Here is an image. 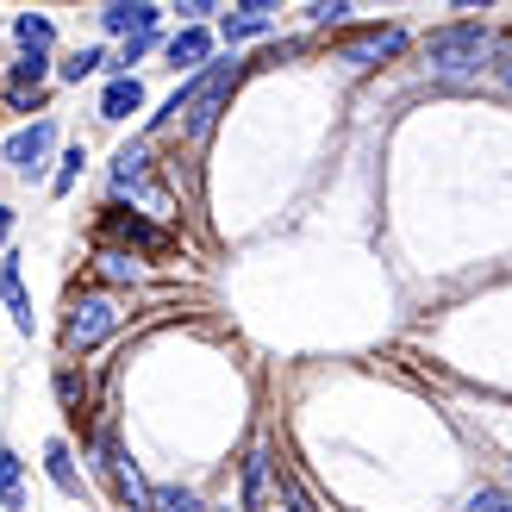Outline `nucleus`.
I'll return each mask as SVG.
<instances>
[{
  "instance_id": "nucleus-12",
  "label": "nucleus",
  "mask_w": 512,
  "mask_h": 512,
  "mask_svg": "<svg viewBox=\"0 0 512 512\" xmlns=\"http://www.w3.org/2000/svg\"><path fill=\"white\" fill-rule=\"evenodd\" d=\"M0 294L13 306V325L32 331V300H25V281H19V263H0Z\"/></svg>"
},
{
  "instance_id": "nucleus-10",
  "label": "nucleus",
  "mask_w": 512,
  "mask_h": 512,
  "mask_svg": "<svg viewBox=\"0 0 512 512\" xmlns=\"http://www.w3.org/2000/svg\"><path fill=\"white\" fill-rule=\"evenodd\" d=\"M144 107V88L132 82V75H119V82L107 88V100H100V113H107V119H132Z\"/></svg>"
},
{
  "instance_id": "nucleus-21",
  "label": "nucleus",
  "mask_w": 512,
  "mask_h": 512,
  "mask_svg": "<svg viewBox=\"0 0 512 512\" xmlns=\"http://www.w3.org/2000/svg\"><path fill=\"white\" fill-rule=\"evenodd\" d=\"M469 512H512V494H506V488H481V494L469 500Z\"/></svg>"
},
{
  "instance_id": "nucleus-13",
  "label": "nucleus",
  "mask_w": 512,
  "mask_h": 512,
  "mask_svg": "<svg viewBox=\"0 0 512 512\" xmlns=\"http://www.w3.org/2000/svg\"><path fill=\"white\" fill-rule=\"evenodd\" d=\"M269 32V7L263 0H244V7H232V19H225V38H256Z\"/></svg>"
},
{
  "instance_id": "nucleus-3",
  "label": "nucleus",
  "mask_w": 512,
  "mask_h": 512,
  "mask_svg": "<svg viewBox=\"0 0 512 512\" xmlns=\"http://www.w3.org/2000/svg\"><path fill=\"white\" fill-rule=\"evenodd\" d=\"M113 325H119L113 300H107V294H82V300L69 306V319H63V344H69V350H94Z\"/></svg>"
},
{
  "instance_id": "nucleus-20",
  "label": "nucleus",
  "mask_w": 512,
  "mask_h": 512,
  "mask_svg": "<svg viewBox=\"0 0 512 512\" xmlns=\"http://www.w3.org/2000/svg\"><path fill=\"white\" fill-rule=\"evenodd\" d=\"M100 63H107V57H100V50H75V57L63 63V75H69V82H82V75H94Z\"/></svg>"
},
{
  "instance_id": "nucleus-1",
  "label": "nucleus",
  "mask_w": 512,
  "mask_h": 512,
  "mask_svg": "<svg viewBox=\"0 0 512 512\" xmlns=\"http://www.w3.org/2000/svg\"><path fill=\"white\" fill-rule=\"evenodd\" d=\"M238 75H244V63H219V69H207V75H200L194 88H182V94L169 100V113H175V119H182L188 132L200 138V132H207V125L219 119V107H225V100H232Z\"/></svg>"
},
{
  "instance_id": "nucleus-14",
  "label": "nucleus",
  "mask_w": 512,
  "mask_h": 512,
  "mask_svg": "<svg viewBox=\"0 0 512 512\" xmlns=\"http://www.w3.org/2000/svg\"><path fill=\"white\" fill-rule=\"evenodd\" d=\"M44 463H50V481H57L63 494H82V475L69 463V444H44Z\"/></svg>"
},
{
  "instance_id": "nucleus-15",
  "label": "nucleus",
  "mask_w": 512,
  "mask_h": 512,
  "mask_svg": "<svg viewBox=\"0 0 512 512\" xmlns=\"http://www.w3.org/2000/svg\"><path fill=\"white\" fill-rule=\"evenodd\" d=\"M244 500L250 506L269 500V450H250V463H244Z\"/></svg>"
},
{
  "instance_id": "nucleus-17",
  "label": "nucleus",
  "mask_w": 512,
  "mask_h": 512,
  "mask_svg": "<svg viewBox=\"0 0 512 512\" xmlns=\"http://www.w3.org/2000/svg\"><path fill=\"white\" fill-rule=\"evenodd\" d=\"M25 488H19V456L13 450H0V506H19Z\"/></svg>"
},
{
  "instance_id": "nucleus-4",
  "label": "nucleus",
  "mask_w": 512,
  "mask_h": 512,
  "mask_svg": "<svg viewBox=\"0 0 512 512\" xmlns=\"http://www.w3.org/2000/svg\"><path fill=\"white\" fill-rule=\"evenodd\" d=\"M113 188L119 194H138L150 213H169V194L150 188V157H144V150H125V157L113 163Z\"/></svg>"
},
{
  "instance_id": "nucleus-23",
  "label": "nucleus",
  "mask_w": 512,
  "mask_h": 512,
  "mask_svg": "<svg viewBox=\"0 0 512 512\" xmlns=\"http://www.w3.org/2000/svg\"><path fill=\"white\" fill-rule=\"evenodd\" d=\"M57 394H63V406H69V413L82 419V381H75V375H57Z\"/></svg>"
},
{
  "instance_id": "nucleus-24",
  "label": "nucleus",
  "mask_w": 512,
  "mask_h": 512,
  "mask_svg": "<svg viewBox=\"0 0 512 512\" xmlns=\"http://www.w3.org/2000/svg\"><path fill=\"white\" fill-rule=\"evenodd\" d=\"M75 175H82V150H69V157H63V169H57V194L75 188Z\"/></svg>"
},
{
  "instance_id": "nucleus-6",
  "label": "nucleus",
  "mask_w": 512,
  "mask_h": 512,
  "mask_svg": "<svg viewBox=\"0 0 512 512\" xmlns=\"http://www.w3.org/2000/svg\"><path fill=\"white\" fill-rule=\"evenodd\" d=\"M100 450H107V475H113V488H119V500H132V506H144V512H150V488H144V475H138V463H132V456L119 450V438H113V431H107V444H100Z\"/></svg>"
},
{
  "instance_id": "nucleus-19",
  "label": "nucleus",
  "mask_w": 512,
  "mask_h": 512,
  "mask_svg": "<svg viewBox=\"0 0 512 512\" xmlns=\"http://www.w3.org/2000/svg\"><path fill=\"white\" fill-rule=\"evenodd\" d=\"M100 275H107V281H132L138 275V256L132 250H100Z\"/></svg>"
},
{
  "instance_id": "nucleus-7",
  "label": "nucleus",
  "mask_w": 512,
  "mask_h": 512,
  "mask_svg": "<svg viewBox=\"0 0 512 512\" xmlns=\"http://www.w3.org/2000/svg\"><path fill=\"white\" fill-rule=\"evenodd\" d=\"M107 238H119V244H132V250H169V232H157L150 219H138V213H107Z\"/></svg>"
},
{
  "instance_id": "nucleus-11",
  "label": "nucleus",
  "mask_w": 512,
  "mask_h": 512,
  "mask_svg": "<svg viewBox=\"0 0 512 512\" xmlns=\"http://www.w3.org/2000/svg\"><path fill=\"white\" fill-rule=\"evenodd\" d=\"M207 50H213V38L200 32V25H188V32L169 44V63H175V69H200V63H207Z\"/></svg>"
},
{
  "instance_id": "nucleus-26",
  "label": "nucleus",
  "mask_w": 512,
  "mask_h": 512,
  "mask_svg": "<svg viewBox=\"0 0 512 512\" xmlns=\"http://www.w3.org/2000/svg\"><path fill=\"white\" fill-rule=\"evenodd\" d=\"M7 225H13V213H7V207H0V238H7Z\"/></svg>"
},
{
  "instance_id": "nucleus-18",
  "label": "nucleus",
  "mask_w": 512,
  "mask_h": 512,
  "mask_svg": "<svg viewBox=\"0 0 512 512\" xmlns=\"http://www.w3.org/2000/svg\"><path fill=\"white\" fill-rule=\"evenodd\" d=\"M150 512H200L188 488H150Z\"/></svg>"
},
{
  "instance_id": "nucleus-2",
  "label": "nucleus",
  "mask_w": 512,
  "mask_h": 512,
  "mask_svg": "<svg viewBox=\"0 0 512 512\" xmlns=\"http://www.w3.org/2000/svg\"><path fill=\"white\" fill-rule=\"evenodd\" d=\"M488 50H494L488 25H444V32H431L425 57H431L438 75H475L481 63H488Z\"/></svg>"
},
{
  "instance_id": "nucleus-8",
  "label": "nucleus",
  "mask_w": 512,
  "mask_h": 512,
  "mask_svg": "<svg viewBox=\"0 0 512 512\" xmlns=\"http://www.w3.org/2000/svg\"><path fill=\"white\" fill-rule=\"evenodd\" d=\"M400 44H406L400 25H369V32H356V38L344 44V57H350V63H369V57H388V50H400Z\"/></svg>"
},
{
  "instance_id": "nucleus-5",
  "label": "nucleus",
  "mask_w": 512,
  "mask_h": 512,
  "mask_svg": "<svg viewBox=\"0 0 512 512\" xmlns=\"http://www.w3.org/2000/svg\"><path fill=\"white\" fill-rule=\"evenodd\" d=\"M50 138H57V125H50V119L25 125V132H13V138H7V163H13L19 175H38V169H44V157H50Z\"/></svg>"
},
{
  "instance_id": "nucleus-22",
  "label": "nucleus",
  "mask_w": 512,
  "mask_h": 512,
  "mask_svg": "<svg viewBox=\"0 0 512 512\" xmlns=\"http://www.w3.org/2000/svg\"><path fill=\"white\" fill-rule=\"evenodd\" d=\"M350 7H344V0H319V7H306V19H313V25H338Z\"/></svg>"
},
{
  "instance_id": "nucleus-9",
  "label": "nucleus",
  "mask_w": 512,
  "mask_h": 512,
  "mask_svg": "<svg viewBox=\"0 0 512 512\" xmlns=\"http://www.w3.org/2000/svg\"><path fill=\"white\" fill-rule=\"evenodd\" d=\"M100 25H107V32H125V38H150L157 32V7H125L119 0V7L100 13Z\"/></svg>"
},
{
  "instance_id": "nucleus-25",
  "label": "nucleus",
  "mask_w": 512,
  "mask_h": 512,
  "mask_svg": "<svg viewBox=\"0 0 512 512\" xmlns=\"http://www.w3.org/2000/svg\"><path fill=\"white\" fill-rule=\"evenodd\" d=\"M500 82H506V88H512V57H506V63H500Z\"/></svg>"
},
{
  "instance_id": "nucleus-16",
  "label": "nucleus",
  "mask_w": 512,
  "mask_h": 512,
  "mask_svg": "<svg viewBox=\"0 0 512 512\" xmlns=\"http://www.w3.org/2000/svg\"><path fill=\"white\" fill-rule=\"evenodd\" d=\"M13 38H19L25 50H44V44H50V19H44V13H19V19H13Z\"/></svg>"
}]
</instances>
